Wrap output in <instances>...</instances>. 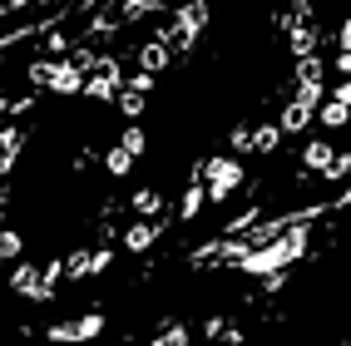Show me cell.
<instances>
[{
    "mask_svg": "<svg viewBox=\"0 0 351 346\" xmlns=\"http://www.w3.org/2000/svg\"><path fill=\"white\" fill-rule=\"evenodd\" d=\"M277 144H282V129L277 124H257L252 129V153H277Z\"/></svg>",
    "mask_w": 351,
    "mask_h": 346,
    "instance_id": "obj_12",
    "label": "cell"
},
{
    "mask_svg": "<svg viewBox=\"0 0 351 346\" xmlns=\"http://www.w3.org/2000/svg\"><path fill=\"white\" fill-rule=\"evenodd\" d=\"M64 45H69V40H60V35H50V40H45V50H50V55L60 60V55H64Z\"/></svg>",
    "mask_w": 351,
    "mask_h": 346,
    "instance_id": "obj_22",
    "label": "cell"
},
{
    "mask_svg": "<svg viewBox=\"0 0 351 346\" xmlns=\"http://www.w3.org/2000/svg\"><path fill=\"white\" fill-rule=\"evenodd\" d=\"M109 267H114V247H95V252H89V277H99Z\"/></svg>",
    "mask_w": 351,
    "mask_h": 346,
    "instance_id": "obj_19",
    "label": "cell"
},
{
    "mask_svg": "<svg viewBox=\"0 0 351 346\" xmlns=\"http://www.w3.org/2000/svg\"><path fill=\"white\" fill-rule=\"evenodd\" d=\"M0 227H5V203H0Z\"/></svg>",
    "mask_w": 351,
    "mask_h": 346,
    "instance_id": "obj_25",
    "label": "cell"
},
{
    "mask_svg": "<svg viewBox=\"0 0 351 346\" xmlns=\"http://www.w3.org/2000/svg\"><path fill=\"white\" fill-rule=\"evenodd\" d=\"M25 258V238L15 227H0V262H20Z\"/></svg>",
    "mask_w": 351,
    "mask_h": 346,
    "instance_id": "obj_13",
    "label": "cell"
},
{
    "mask_svg": "<svg viewBox=\"0 0 351 346\" xmlns=\"http://www.w3.org/2000/svg\"><path fill=\"white\" fill-rule=\"evenodd\" d=\"M104 332V312H84L75 321H55V327H45V336H50L55 346H80V341H95Z\"/></svg>",
    "mask_w": 351,
    "mask_h": 346,
    "instance_id": "obj_2",
    "label": "cell"
},
{
    "mask_svg": "<svg viewBox=\"0 0 351 346\" xmlns=\"http://www.w3.org/2000/svg\"><path fill=\"white\" fill-rule=\"evenodd\" d=\"M104 169H109V173H114V178H124V173H129V169H134V158H129V153H124V149H119V144H114V149H109V153H104Z\"/></svg>",
    "mask_w": 351,
    "mask_h": 346,
    "instance_id": "obj_17",
    "label": "cell"
},
{
    "mask_svg": "<svg viewBox=\"0 0 351 346\" xmlns=\"http://www.w3.org/2000/svg\"><path fill=\"white\" fill-rule=\"evenodd\" d=\"M5 282H10V292L30 297V302H50V297H55V282H50V277H45L40 267H30L25 258H20V262L10 267V277H5Z\"/></svg>",
    "mask_w": 351,
    "mask_h": 346,
    "instance_id": "obj_3",
    "label": "cell"
},
{
    "mask_svg": "<svg viewBox=\"0 0 351 346\" xmlns=\"http://www.w3.org/2000/svg\"><path fill=\"white\" fill-rule=\"evenodd\" d=\"M80 84H84V75L69 60H50V69H45V89L50 95H80Z\"/></svg>",
    "mask_w": 351,
    "mask_h": 346,
    "instance_id": "obj_5",
    "label": "cell"
},
{
    "mask_svg": "<svg viewBox=\"0 0 351 346\" xmlns=\"http://www.w3.org/2000/svg\"><path fill=\"white\" fill-rule=\"evenodd\" d=\"M203 203H208L203 183H189V188H183V203H178V223H193V218L203 213Z\"/></svg>",
    "mask_w": 351,
    "mask_h": 346,
    "instance_id": "obj_9",
    "label": "cell"
},
{
    "mask_svg": "<svg viewBox=\"0 0 351 346\" xmlns=\"http://www.w3.org/2000/svg\"><path fill=\"white\" fill-rule=\"evenodd\" d=\"M332 158H337V149L332 144H307V149H302V164H307V169H326V164H332Z\"/></svg>",
    "mask_w": 351,
    "mask_h": 346,
    "instance_id": "obj_16",
    "label": "cell"
},
{
    "mask_svg": "<svg viewBox=\"0 0 351 346\" xmlns=\"http://www.w3.org/2000/svg\"><path fill=\"white\" fill-rule=\"evenodd\" d=\"M228 149H232V153H252V124H238V129H232V134H228Z\"/></svg>",
    "mask_w": 351,
    "mask_h": 346,
    "instance_id": "obj_18",
    "label": "cell"
},
{
    "mask_svg": "<svg viewBox=\"0 0 351 346\" xmlns=\"http://www.w3.org/2000/svg\"><path fill=\"white\" fill-rule=\"evenodd\" d=\"M198 183H203L208 203H223L228 193L243 188V164L238 158H208V164H198Z\"/></svg>",
    "mask_w": 351,
    "mask_h": 346,
    "instance_id": "obj_1",
    "label": "cell"
},
{
    "mask_svg": "<svg viewBox=\"0 0 351 346\" xmlns=\"http://www.w3.org/2000/svg\"><path fill=\"white\" fill-rule=\"evenodd\" d=\"M307 124H312V104H297V99L282 109V119H277V129H282V134H302Z\"/></svg>",
    "mask_w": 351,
    "mask_h": 346,
    "instance_id": "obj_8",
    "label": "cell"
},
{
    "mask_svg": "<svg viewBox=\"0 0 351 346\" xmlns=\"http://www.w3.org/2000/svg\"><path fill=\"white\" fill-rule=\"evenodd\" d=\"M129 203H134L138 218H158L163 213V193L158 188H138V193H129Z\"/></svg>",
    "mask_w": 351,
    "mask_h": 346,
    "instance_id": "obj_10",
    "label": "cell"
},
{
    "mask_svg": "<svg viewBox=\"0 0 351 346\" xmlns=\"http://www.w3.org/2000/svg\"><path fill=\"white\" fill-rule=\"evenodd\" d=\"M322 75H326L322 55H302L297 60V84H322Z\"/></svg>",
    "mask_w": 351,
    "mask_h": 346,
    "instance_id": "obj_14",
    "label": "cell"
},
{
    "mask_svg": "<svg viewBox=\"0 0 351 346\" xmlns=\"http://www.w3.org/2000/svg\"><path fill=\"white\" fill-rule=\"evenodd\" d=\"M346 114H351V84L341 79V84H337V95H322V104L312 109V119H317L322 129H332V134H337V129L351 124Z\"/></svg>",
    "mask_w": 351,
    "mask_h": 346,
    "instance_id": "obj_4",
    "label": "cell"
},
{
    "mask_svg": "<svg viewBox=\"0 0 351 346\" xmlns=\"http://www.w3.org/2000/svg\"><path fill=\"white\" fill-rule=\"evenodd\" d=\"M10 109V95H5V84H0V114H5Z\"/></svg>",
    "mask_w": 351,
    "mask_h": 346,
    "instance_id": "obj_24",
    "label": "cell"
},
{
    "mask_svg": "<svg viewBox=\"0 0 351 346\" xmlns=\"http://www.w3.org/2000/svg\"><path fill=\"white\" fill-rule=\"evenodd\" d=\"M95 60H99V50H75V55H69V64H75L80 75H89V69H95Z\"/></svg>",
    "mask_w": 351,
    "mask_h": 346,
    "instance_id": "obj_21",
    "label": "cell"
},
{
    "mask_svg": "<svg viewBox=\"0 0 351 346\" xmlns=\"http://www.w3.org/2000/svg\"><path fill=\"white\" fill-rule=\"evenodd\" d=\"M5 144H10V129H5V124H0V153H5Z\"/></svg>",
    "mask_w": 351,
    "mask_h": 346,
    "instance_id": "obj_23",
    "label": "cell"
},
{
    "mask_svg": "<svg viewBox=\"0 0 351 346\" xmlns=\"http://www.w3.org/2000/svg\"><path fill=\"white\" fill-rule=\"evenodd\" d=\"M169 64H173V50H169V45H163L158 35L138 45V69H144V75H163Z\"/></svg>",
    "mask_w": 351,
    "mask_h": 346,
    "instance_id": "obj_6",
    "label": "cell"
},
{
    "mask_svg": "<svg viewBox=\"0 0 351 346\" xmlns=\"http://www.w3.org/2000/svg\"><path fill=\"white\" fill-rule=\"evenodd\" d=\"M129 89H138V95H154V84H158V75H144V69H134V75L124 79Z\"/></svg>",
    "mask_w": 351,
    "mask_h": 346,
    "instance_id": "obj_20",
    "label": "cell"
},
{
    "mask_svg": "<svg viewBox=\"0 0 351 346\" xmlns=\"http://www.w3.org/2000/svg\"><path fill=\"white\" fill-rule=\"evenodd\" d=\"M119 149H124L129 158H144V149H149L144 129H138V124H124V134H119Z\"/></svg>",
    "mask_w": 351,
    "mask_h": 346,
    "instance_id": "obj_15",
    "label": "cell"
},
{
    "mask_svg": "<svg viewBox=\"0 0 351 346\" xmlns=\"http://www.w3.org/2000/svg\"><path fill=\"white\" fill-rule=\"evenodd\" d=\"M119 109H124V119H144V109H149V95H138V89H129V84H119Z\"/></svg>",
    "mask_w": 351,
    "mask_h": 346,
    "instance_id": "obj_11",
    "label": "cell"
},
{
    "mask_svg": "<svg viewBox=\"0 0 351 346\" xmlns=\"http://www.w3.org/2000/svg\"><path fill=\"white\" fill-rule=\"evenodd\" d=\"M158 233H163V223H134L129 233H124V247L129 252H149L158 243Z\"/></svg>",
    "mask_w": 351,
    "mask_h": 346,
    "instance_id": "obj_7",
    "label": "cell"
}]
</instances>
